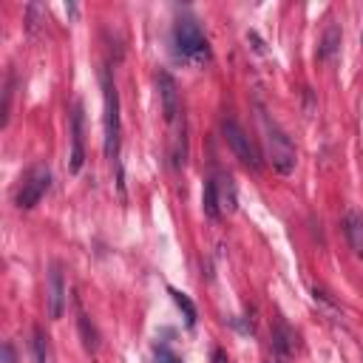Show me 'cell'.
Wrapping results in <instances>:
<instances>
[{"mask_svg": "<svg viewBox=\"0 0 363 363\" xmlns=\"http://www.w3.org/2000/svg\"><path fill=\"white\" fill-rule=\"evenodd\" d=\"M261 128H264V148H267V159L270 165L281 176H289L295 171V162H298V154H295V145L293 139L287 136V131L270 119V114L261 111Z\"/></svg>", "mask_w": 363, "mask_h": 363, "instance_id": "6da1fadb", "label": "cell"}, {"mask_svg": "<svg viewBox=\"0 0 363 363\" xmlns=\"http://www.w3.org/2000/svg\"><path fill=\"white\" fill-rule=\"evenodd\" d=\"M174 52L187 63H207L210 60V43L202 26L193 17H182L174 26Z\"/></svg>", "mask_w": 363, "mask_h": 363, "instance_id": "7a4b0ae2", "label": "cell"}, {"mask_svg": "<svg viewBox=\"0 0 363 363\" xmlns=\"http://www.w3.org/2000/svg\"><path fill=\"white\" fill-rule=\"evenodd\" d=\"M100 83H103V100H105V156L116 159L123 125H119V94L108 68H100Z\"/></svg>", "mask_w": 363, "mask_h": 363, "instance_id": "3957f363", "label": "cell"}, {"mask_svg": "<svg viewBox=\"0 0 363 363\" xmlns=\"http://www.w3.org/2000/svg\"><path fill=\"white\" fill-rule=\"evenodd\" d=\"M222 131H225V139L230 145V151L236 154V159L245 167H250V171H261V154L256 148V142L247 136V131L241 128L236 119H225Z\"/></svg>", "mask_w": 363, "mask_h": 363, "instance_id": "277c9868", "label": "cell"}, {"mask_svg": "<svg viewBox=\"0 0 363 363\" xmlns=\"http://www.w3.org/2000/svg\"><path fill=\"white\" fill-rule=\"evenodd\" d=\"M48 190H52V171H48L45 165H34L29 171V176H26V182L20 185L17 196H14V205L20 210H32L34 205H40V199L45 196Z\"/></svg>", "mask_w": 363, "mask_h": 363, "instance_id": "5b68a950", "label": "cell"}, {"mask_svg": "<svg viewBox=\"0 0 363 363\" xmlns=\"http://www.w3.org/2000/svg\"><path fill=\"white\" fill-rule=\"evenodd\" d=\"M83 103H74V111H71V154H68V171L80 174L85 165V116H83Z\"/></svg>", "mask_w": 363, "mask_h": 363, "instance_id": "8992f818", "label": "cell"}, {"mask_svg": "<svg viewBox=\"0 0 363 363\" xmlns=\"http://www.w3.org/2000/svg\"><path fill=\"white\" fill-rule=\"evenodd\" d=\"M159 100H162V114H165V123H176L179 114H182V103H179V85L176 80L162 71L159 74Z\"/></svg>", "mask_w": 363, "mask_h": 363, "instance_id": "52a82bcc", "label": "cell"}, {"mask_svg": "<svg viewBox=\"0 0 363 363\" xmlns=\"http://www.w3.org/2000/svg\"><path fill=\"white\" fill-rule=\"evenodd\" d=\"M63 309H65V278L60 264H54L52 273H48V318L60 321Z\"/></svg>", "mask_w": 363, "mask_h": 363, "instance_id": "ba28073f", "label": "cell"}, {"mask_svg": "<svg viewBox=\"0 0 363 363\" xmlns=\"http://www.w3.org/2000/svg\"><path fill=\"white\" fill-rule=\"evenodd\" d=\"M273 349L278 357H293L298 352V332L289 326L281 315L276 318V326H273Z\"/></svg>", "mask_w": 363, "mask_h": 363, "instance_id": "9c48e42d", "label": "cell"}, {"mask_svg": "<svg viewBox=\"0 0 363 363\" xmlns=\"http://www.w3.org/2000/svg\"><path fill=\"white\" fill-rule=\"evenodd\" d=\"M344 233L355 256H363V216L357 210H346L344 216Z\"/></svg>", "mask_w": 363, "mask_h": 363, "instance_id": "30bf717a", "label": "cell"}, {"mask_svg": "<svg viewBox=\"0 0 363 363\" xmlns=\"http://www.w3.org/2000/svg\"><path fill=\"white\" fill-rule=\"evenodd\" d=\"M213 182H216V190H219V202H222V210H236L238 207V193H236V182H233V176L230 174H225V171H219L213 176Z\"/></svg>", "mask_w": 363, "mask_h": 363, "instance_id": "8fae6325", "label": "cell"}, {"mask_svg": "<svg viewBox=\"0 0 363 363\" xmlns=\"http://www.w3.org/2000/svg\"><path fill=\"white\" fill-rule=\"evenodd\" d=\"M338 52H341V26L332 20L326 26V32H324V37H321L318 57L321 60H332V57H338Z\"/></svg>", "mask_w": 363, "mask_h": 363, "instance_id": "7c38bea8", "label": "cell"}, {"mask_svg": "<svg viewBox=\"0 0 363 363\" xmlns=\"http://www.w3.org/2000/svg\"><path fill=\"white\" fill-rule=\"evenodd\" d=\"M202 207H205V216H207L210 222H219V219H222V202H219V190H216V182H213V179L205 182Z\"/></svg>", "mask_w": 363, "mask_h": 363, "instance_id": "4fadbf2b", "label": "cell"}, {"mask_svg": "<svg viewBox=\"0 0 363 363\" xmlns=\"http://www.w3.org/2000/svg\"><path fill=\"white\" fill-rule=\"evenodd\" d=\"M77 329H80V338H83V346H85V352H96L100 349V332H96V326L91 324V318L85 315V312L80 309L77 312Z\"/></svg>", "mask_w": 363, "mask_h": 363, "instance_id": "5bb4252c", "label": "cell"}, {"mask_svg": "<svg viewBox=\"0 0 363 363\" xmlns=\"http://www.w3.org/2000/svg\"><path fill=\"white\" fill-rule=\"evenodd\" d=\"M167 293H171V298H174V304L182 309V315H185V324L193 329L196 326V318H199V312H196V304L190 301V295H185L182 289H176V287H171L167 289Z\"/></svg>", "mask_w": 363, "mask_h": 363, "instance_id": "9a60e30c", "label": "cell"}, {"mask_svg": "<svg viewBox=\"0 0 363 363\" xmlns=\"http://www.w3.org/2000/svg\"><path fill=\"white\" fill-rule=\"evenodd\" d=\"M32 352H34V363H48V338H45V332H43L40 326L34 329Z\"/></svg>", "mask_w": 363, "mask_h": 363, "instance_id": "2e32d148", "label": "cell"}, {"mask_svg": "<svg viewBox=\"0 0 363 363\" xmlns=\"http://www.w3.org/2000/svg\"><path fill=\"white\" fill-rule=\"evenodd\" d=\"M0 363H17V357H14V346L6 341L3 344V349H0Z\"/></svg>", "mask_w": 363, "mask_h": 363, "instance_id": "e0dca14e", "label": "cell"}, {"mask_svg": "<svg viewBox=\"0 0 363 363\" xmlns=\"http://www.w3.org/2000/svg\"><path fill=\"white\" fill-rule=\"evenodd\" d=\"M213 363H230L227 352L225 349H213Z\"/></svg>", "mask_w": 363, "mask_h": 363, "instance_id": "ac0fdd59", "label": "cell"}, {"mask_svg": "<svg viewBox=\"0 0 363 363\" xmlns=\"http://www.w3.org/2000/svg\"><path fill=\"white\" fill-rule=\"evenodd\" d=\"M65 12H68V14H71V17H77V12H80V9H77V6H74V3H68V6H65Z\"/></svg>", "mask_w": 363, "mask_h": 363, "instance_id": "d6986e66", "label": "cell"}, {"mask_svg": "<svg viewBox=\"0 0 363 363\" xmlns=\"http://www.w3.org/2000/svg\"><path fill=\"white\" fill-rule=\"evenodd\" d=\"M165 363H182V360H179V357H176V355H171V357H167V360H165Z\"/></svg>", "mask_w": 363, "mask_h": 363, "instance_id": "ffe728a7", "label": "cell"}]
</instances>
